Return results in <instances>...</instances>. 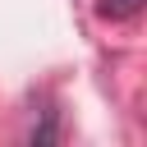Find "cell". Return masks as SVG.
<instances>
[{"label": "cell", "instance_id": "1", "mask_svg": "<svg viewBox=\"0 0 147 147\" xmlns=\"http://www.w3.org/2000/svg\"><path fill=\"white\" fill-rule=\"evenodd\" d=\"M142 5H147V0H101V5H96V14H101V18H110V23H124V18H138V14H142Z\"/></svg>", "mask_w": 147, "mask_h": 147}]
</instances>
